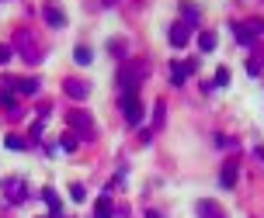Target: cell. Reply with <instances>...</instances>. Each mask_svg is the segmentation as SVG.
<instances>
[{
    "mask_svg": "<svg viewBox=\"0 0 264 218\" xmlns=\"http://www.w3.org/2000/svg\"><path fill=\"white\" fill-rule=\"evenodd\" d=\"M188 31H192V28H188L184 21H177V24L170 28V45H174V49H181V45H188Z\"/></svg>",
    "mask_w": 264,
    "mask_h": 218,
    "instance_id": "obj_8",
    "label": "cell"
},
{
    "mask_svg": "<svg viewBox=\"0 0 264 218\" xmlns=\"http://www.w3.org/2000/svg\"><path fill=\"white\" fill-rule=\"evenodd\" d=\"M63 90H66L73 100H84V97L91 94V87H87L84 80H66V83H63Z\"/></svg>",
    "mask_w": 264,
    "mask_h": 218,
    "instance_id": "obj_7",
    "label": "cell"
},
{
    "mask_svg": "<svg viewBox=\"0 0 264 218\" xmlns=\"http://www.w3.org/2000/svg\"><path fill=\"white\" fill-rule=\"evenodd\" d=\"M153 125H157V128L164 125V104H157V115H153Z\"/></svg>",
    "mask_w": 264,
    "mask_h": 218,
    "instance_id": "obj_23",
    "label": "cell"
},
{
    "mask_svg": "<svg viewBox=\"0 0 264 218\" xmlns=\"http://www.w3.org/2000/svg\"><path fill=\"white\" fill-rule=\"evenodd\" d=\"M198 218H226V211L216 201H198Z\"/></svg>",
    "mask_w": 264,
    "mask_h": 218,
    "instance_id": "obj_10",
    "label": "cell"
},
{
    "mask_svg": "<svg viewBox=\"0 0 264 218\" xmlns=\"http://www.w3.org/2000/svg\"><path fill=\"white\" fill-rule=\"evenodd\" d=\"M122 115H125L129 125H139V118H143V104H139L136 94H122Z\"/></svg>",
    "mask_w": 264,
    "mask_h": 218,
    "instance_id": "obj_4",
    "label": "cell"
},
{
    "mask_svg": "<svg viewBox=\"0 0 264 218\" xmlns=\"http://www.w3.org/2000/svg\"><path fill=\"white\" fill-rule=\"evenodd\" d=\"M108 49H111V56H125V45L122 42H108Z\"/></svg>",
    "mask_w": 264,
    "mask_h": 218,
    "instance_id": "obj_22",
    "label": "cell"
},
{
    "mask_svg": "<svg viewBox=\"0 0 264 218\" xmlns=\"http://www.w3.org/2000/svg\"><path fill=\"white\" fill-rule=\"evenodd\" d=\"M73 59H77L80 66H91V59H94V56H91V49H87V45H77V52H73Z\"/></svg>",
    "mask_w": 264,
    "mask_h": 218,
    "instance_id": "obj_17",
    "label": "cell"
},
{
    "mask_svg": "<svg viewBox=\"0 0 264 218\" xmlns=\"http://www.w3.org/2000/svg\"><path fill=\"white\" fill-rule=\"evenodd\" d=\"M46 21H49L52 28H63V24H66V14H63L59 7H46Z\"/></svg>",
    "mask_w": 264,
    "mask_h": 218,
    "instance_id": "obj_12",
    "label": "cell"
},
{
    "mask_svg": "<svg viewBox=\"0 0 264 218\" xmlns=\"http://www.w3.org/2000/svg\"><path fill=\"white\" fill-rule=\"evenodd\" d=\"M226 83H230V69L219 66V69H216V83H212V87H226Z\"/></svg>",
    "mask_w": 264,
    "mask_h": 218,
    "instance_id": "obj_18",
    "label": "cell"
},
{
    "mask_svg": "<svg viewBox=\"0 0 264 218\" xmlns=\"http://www.w3.org/2000/svg\"><path fill=\"white\" fill-rule=\"evenodd\" d=\"M14 90H18V94H39V80H18Z\"/></svg>",
    "mask_w": 264,
    "mask_h": 218,
    "instance_id": "obj_15",
    "label": "cell"
},
{
    "mask_svg": "<svg viewBox=\"0 0 264 218\" xmlns=\"http://www.w3.org/2000/svg\"><path fill=\"white\" fill-rule=\"evenodd\" d=\"M181 18H184V24H188V28H195V24L202 21V11H198L195 4H181Z\"/></svg>",
    "mask_w": 264,
    "mask_h": 218,
    "instance_id": "obj_11",
    "label": "cell"
},
{
    "mask_svg": "<svg viewBox=\"0 0 264 218\" xmlns=\"http://www.w3.org/2000/svg\"><path fill=\"white\" fill-rule=\"evenodd\" d=\"M149 73V66H146V59H129L122 69H119V87H122V94H136V87H139V80Z\"/></svg>",
    "mask_w": 264,
    "mask_h": 218,
    "instance_id": "obj_1",
    "label": "cell"
},
{
    "mask_svg": "<svg viewBox=\"0 0 264 218\" xmlns=\"http://www.w3.org/2000/svg\"><path fill=\"white\" fill-rule=\"evenodd\" d=\"M101 4H108V7H111V4H119V0H101Z\"/></svg>",
    "mask_w": 264,
    "mask_h": 218,
    "instance_id": "obj_27",
    "label": "cell"
},
{
    "mask_svg": "<svg viewBox=\"0 0 264 218\" xmlns=\"http://www.w3.org/2000/svg\"><path fill=\"white\" fill-rule=\"evenodd\" d=\"M11 56H14V52H11V49H7V45H0V62H7V59H11Z\"/></svg>",
    "mask_w": 264,
    "mask_h": 218,
    "instance_id": "obj_25",
    "label": "cell"
},
{
    "mask_svg": "<svg viewBox=\"0 0 264 218\" xmlns=\"http://www.w3.org/2000/svg\"><path fill=\"white\" fill-rule=\"evenodd\" d=\"M146 218H160V211H146Z\"/></svg>",
    "mask_w": 264,
    "mask_h": 218,
    "instance_id": "obj_26",
    "label": "cell"
},
{
    "mask_svg": "<svg viewBox=\"0 0 264 218\" xmlns=\"http://www.w3.org/2000/svg\"><path fill=\"white\" fill-rule=\"evenodd\" d=\"M70 198H73V201H87V191H84V184H73V187H70Z\"/></svg>",
    "mask_w": 264,
    "mask_h": 218,
    "instance_id": "obj_19",
    "label": "cell"
},
{
    "mask_svg": "<svg viewBox=\"0 0 264 218\" xmlns=\"http://www.w3.org/2000/svg\"><path fill=\"white\" fill-rule=\"evenodd\" d=\"M247 73H250V77H257V73H261V62H254V59H250V62H247Z\"/></svg>",
    "mask_w": 264,
    "mask_h": 218,
    "instance_id": "obj_24",
    "label": "cell"
},
{
    "mask_svg": "<svg viewBox=\"0 0 264 218\" xmlns=\"http://www.w3.org/2000/svg\"><path fill=\"white\" fill-rule=\"evenodd\" d=\"M63 149L73 153V149H77V139H73V135H63Z\"/></svg>",
    "mask_w": 264,
    "mask_h": 218,
    "instance_id": "obj_21",
    "label": "cell"
},
{
    "mask_svg": "<svg viewBox=\"0 0 264 218\" xmlns=\"http://www.w3.org/2000/svg\"><path fill=\"white\" fill-rule=\"evenodd\" d=\"M4 198L11 201V204H21L24 198H28V184L21 177H11V180H4Z\"/></svg>",
    "mask_w": 264,
    "mask_h": 218,
    "instance_id": "obj_3",
    "label": "cell"
},
{
    "mask_svg": "<svg viewBox=\"0 0 264 218\" xmlns=\"http://www.w3.org/2000/svg\"><path fill=\"white\" fill-rule=\"evenodd\" d=\"M111 198H97V208H94V218H111Z\"/></svg>",
    "mask_w": 264,
    "mask_h": 218,
    "instance_id": "obj_13",
    "label": "cell"
},
{
    "mask_svg": "<svg viewBox=\"0 0 264 218\" xmlns=\"http://www.w3.org/2000/svg\"><path fill=\"white\" fill-rule=\"evenodd\" d=\"M233 35H237L240 45H254V42H257V31L250 28V21H247V24H233Z\"/></svg>",
    "mask_w": 264,
    "mask_h": 218,
    "instance_id": "obj_6",
    "label": "cell"
},
{
    "mask_svg": "<svg viewBox=\"0 0 264 218\" xmlns=\"http://www.w3.org/2000/svg\"><path fill=\"white\" fill-rule=\"evenodd\" d=\"M198 69V59H188V62H170V83L174 87H181L188 77H192V73Z\"/></svg>",
    "mask_w": 264,
    "mask_h": 218,
    "instance_id": "obj_5",
    "label": "cell"
},
{
    "mask_svg": "<svg viewBox=\"0 0 264 218\" xmlns=\"http://www.w3.org/2000/svg\"><path fill=\"white\" fill-rule=\"evenodd\" d=\"M42 201H46V204H49V211H52L49 218H63V204H59V198H56V191H52V187H46V191H42Z\"/></svg>",
    "mask_w": 264,
    "mask_h": 218,
    "instance_id": "obj_9",
    "label": "cell"
},
{
    "mask_svg": "<svg viewBox=\"0 0 264 218\" xmlns=\"http://www.w3.org/2000/svg\"><path fill=\"white\" fill-rule=\"evenodd\" d=\"M219 180H222V187H233V184H237V166H233V163L222 166V177H219Z\"/></svg>",
    "mask_w": 264,
    "mask_h": 218,
    "instance_id": "obj_16",
    "label": "cell"
},
{
    "mask_svg": "<svg viewBox=\"0 0 264 218\" xmlns=\"http://www.w3.org/2000/svg\"><path fill=\"white\" fill-rule=\"evenodd\" d=\"M7 149H24V139L21 135H7Z\"/></svg>",
    "mask_w": 264,
    "mask_h": 218,
    "instance_id": "obj_20",
    "label": "cell"
},
{
    "mask_svg": "<svg viewBox=\"0 0 264 218\" xmlns=\"http://www.w3.org/2000/svg\"><path fill=\"white\" fill-rule=\"evenodd\" d=\"M198 49H202V52H212V49H216V35H212V31H202V35H198Z\"/></svg>",
    "mask_w": 264,
    "mask_h": 218,
    "instance_id": "obj_14",
    "label": "cell"
},
{
    "mask_svg": "<svg viewBox=\"0 0 264 218\" xmlns=\"http://www.w3.org/2000/svg\"><path fill=\"white\" fill-rule=\"evenodd\" d=\"M66 125L77 132L80 139H91V135H94V121H91V115H87V111H80V107L66 115Z\"/></svg>",
    "mask_w": 264,
    "mask_h": 218,
    "instance_id": "obj_2",
    "label": "cell"
}]
</instances>
